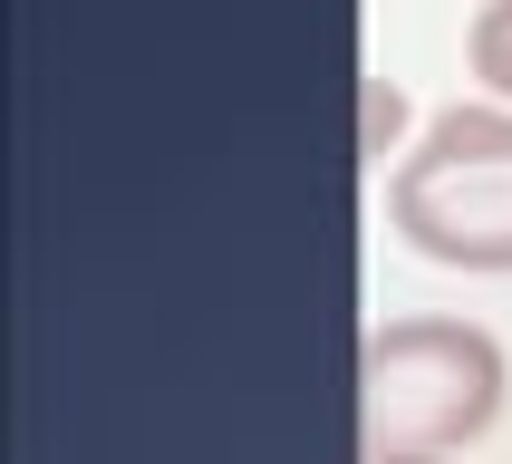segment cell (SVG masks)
Wrapping results in <instances>:
<instances>
[{
  "label": "cell",
  "mask_w": 512,
  "mask_h": 464,
  "mask_svg": "<svg viewBox=\"0 0 512 464\" xmlns=\"http://www.w3.org/2000/svg\"><path fill=\"white\" fill-rule=\"evenodd\" d=\"M368 455H455L503 416V339L474 319H387L358 348Z\"/></svg>",
  "instance_id": "cell-1"
},
{
  "label": "cell",
  "mask_w": 512,
  "mask_h": 464,
  "mask_svg": "<svg viewBox=\"0 0 512 464\" xmlns=\"http://www.w3.org/2000/svg\"><path fill=\"white\" fill-rule=\"evenodd\" d=\"M397 242L435 271H512V107H445L387 184Z\"/></svg>",
  "instance_id": "cell-2"
},
{
  "label": "cell",
  "mask_w": 512,
  "mask_h": 464,
  "mask_svg": "<svg viewBox=\"0 0 512 464\" xmlns=\"http://www.w3.org/2000/svg\"><path fill=\"white\" fill-rule=\"evenodd\" d=\"M464 68L484 78V97L512 107V0H484V10H474V29H464Z\"/></svg>",
  "instance_id": "cell-3"
},
{
  "label": "cell",
  "mask_w": 512,
  "mask_h": 464,
  "mask_svg": "<svg viewBox=\"0 0 512 464\" xmlns=\"http://www.w3.org/2000/svg\"><path fill=\"white\" fill-rule=\"evenodd\" d=\"M397 87H387V78H368V145H387V136H397Z\"/></svg>",
  "instance_id": "cell-4"
},
{
  "label": "cell",
  "mask_w": 512,
  "mask_h": 464,
  "mask_svg": "<svg viewBox=\"0 0 512 464\" xmlns=\"http://www.w3.org/2000/svg\"><path fill=\"white\" fill-rule=\"evenodd\" d=\"M368 464H445V455H368Z\"/></svg>",
  "instance_id": "cell-5"
}]
</instances>
